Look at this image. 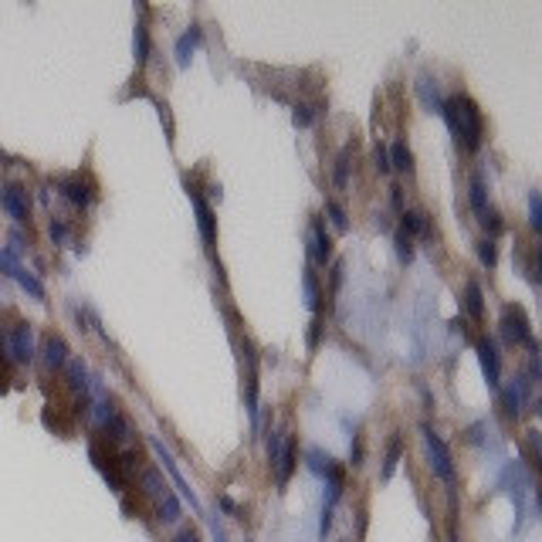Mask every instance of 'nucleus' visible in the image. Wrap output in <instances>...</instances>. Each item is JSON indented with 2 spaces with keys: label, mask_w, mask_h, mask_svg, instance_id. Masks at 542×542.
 Returning a JSON list of instances; mask_svg holds the SVG:
<instances>
[{
  "label": "nucleus",
  "mask_w": 542,
  "mask_h": 542,
  "mask_svg": "<svg viewBox=\"0 0 542 542\" xmlns=\"http://www.w3.org/2000/svg\"><path fill=\"white\" fill-rule=\"evenodd\" d=\"M133 48H136V61L139 65H146L150 61V27L146 24H136V34H133Z\"/></svg>",
  "instance_id": "obj_22"
},
{
  "label": "nucleus",
  "mask_w": 542,
  "mask_h": 542,
  "mask_svg": "<svg viewBox=\"0 0 542 542\" xmlns=\"http://www.w3.org/2000/svg\"><path fill=\"white\" fill-rule=\"evenodd\" d=\"M482 227L491 234V241H495V237L505 231V224H502V217H498V211H488V213H484V217H482Z\"/></svg>",
  "instance_id": "obj_33"
},
{
  "label": "nucleus",
  "mask_w": 542,
  "mask_h": 542,
  "mask_svg": "<svg viewBox=\"0 0 542 542\" xmlns=\"http://www.w3.org/2000/svg\"><path fill=\"white\" fill-rule=\"evenodd\" d=\"M529 227L532 231H542V200H539V190L529 194Z\"/></svg>",
  "instance_id": "obj_30"
},
{
  "label": "nucleus",
  "mask_w": 542,
  "mask_h": 542,
  "mask_svg": "<svg viewBox=\"0 0 542 542\" xmlns=\"http://www.w3.org/2000/svg\"><path fill=\"white\" fill-rule=\"evenodd\" d=\"M465 309L471 319H482L484 315V302H482V285L478 282H468L465 285Z\"/></svg>",
  "instance_id": "obj_21"
},
{
  "label": "nucleus",
  "mask_w": 542,
  "mask_h": 542,
  "mask_svg": "<svg viewBox=\"0 0 542 542\" xmlns=\"http://www.w3.org/2000/svg\"><path fill=\"white\" fill-rule=\"evenodd\" d=\"M271 461V471H275V478H278V484H289L291 471H295V441H291L289 434H282V441H278V447H275V454L268 458Z\"/></svg>",
  "instance_id": "obj_8"
},
{
  "label": "nucleus",
  "mask_w": 542,
  "mask_h": 542,
  "mask_svg": "<svg viewBox=\"0 0 542 542\" xmlns=\"http://www.w3.org/2000/svg\"><path fill=\"white\" fill-rule=\"evenodd\" d=\"M302 285H305V302H309L312 312L322 309V291H319V282H315V271L305 268V275H302Z\"/></svg>",
  "instance_id": "obj_23"
},
{
  "label": "nucleus",
  "mask_w": 542,
  "mask_h": 542,
  "mask_svg": "<svg viewBox=\"0 0 542 542\" xmlns=\"http://www.w3.org/2000/svg\"><path fill=\"white\" fill-rule=\"evenodd\" d=\"M326 213H329V220H332V227H336V231H346V227H349V217H346V207H343V204L329 200V204H326Z\"/></svg>",
  "instance_id": "obj_29"
},
{
  "label": "nucleus",
  "mask_w": 542,
  "mask_h": 542,
  "mask_svg": "<svg viewBox=\"0 0 542 542\" xmlns=\"http://www.w3.org/2000/svg\"><path fill=\"white\" fill-rule=\"evenodd\" d=\"M176 542H200V536H197V532H180V539Z\"/></svg>",
  "instance_id": "obj_41"
},
{
  "label": "nucleus",
  "mask_w": 542,
  "mask_h": 542,
  "mask_svg": "<svg viewBox=\"0 0 542 542\" xmlns=\"http://www.w3.org/2000/svg\"><path fill=\"white\" fill-rule=\"evenodd\" d=\"M197 41H200V27H197V24H190V31H187V34H180V41H176V65H180V68H187V65H190V55H194Z\"/></svg>",
  "instance_id": "obj_18"
},
{
  "label": "nucleus",
  "mask_w": 542,
  "mask_h": 542,
  "mask_svg": "<svg viewBox=\"0 0 542 542\" xmlns=\"http://www.w3.org/2000/svg\"><path fill=\"white\" fill-rule=\"evenodd\" d=\"M51 241H55V244H65V241H68V224L51 220Z\"/></svg>",
  "instance_id": "obj_36"
},
{
  "label": "nucleus",
  "mask_w": 542,
  "mask_h": 542,
  "mask_svg": "<svg viewBox=\"0 0 542 542\" xmlns=\"http://www.w3.org/2000/svg\"><path fill=\"white\" fill-rule=\"evenodd\" d=\"M20 268L18 254H11L7 248H0V275H7V278H14V271Z\"/></svg>",
  "instance_id": "obj_34"
},
{
  "label": "nucleus",
  "mask_w": 542,
  "mask_h": 542,
  "mask_svg": "<svg viewBox=\"0 0 542 542\" xmlns=\"http://www.w3.org/2000/svg\"><path fill=\"white\" fill-rule=\"evenodd\" d=\"M478 258H482L484 268H495V265H498V244H495L491 237L478 241Z\"/></svg>",
  "instance_id": "obj_28"
},
{
  "label": "nucleus",
  "mask_w": 542,
  "mask_h": 542,
  "mask_svg": "<svg viewBox=\"0 0 542 542\" xmlns=\"http://www.w3.org/2000/svg\"><path fill=\"white\" fill-rule=\"evenodd\" d=\"M373 166H376L380 173H390V153H387V146H383V143H376V146H373Z\"/></svg>",
  "instance_id": "obj_35"
},
{
  "label": "nucleus",
  "mask_w": 542,
  "mask_h": 542,
  "mask_svg": "<svg viewBox=\"0 0 542 542\" xmlns=\"http://www.w3.org/2000/svg\"><path fill=\"white\" fill-rule=\"evenodd\" d=\"M390 153V170H400V173H414V153L407 150L404 139H397L387 150Z\"/></svg>",
  "instance_id": "obj_19"
},
{
  "label": "nucleus",
  "mask_w": 542,
  "mask_h": 542,
  "mask_svg": "<svg viewBox=\"0 0 542 542\" xmlns=\"http://www.w3.org/2000/svg\"><path fill=\"white\" fill-rule=\"evenodd\" d=\"M139 482H143V491H146V495H153V498H163V495H166V482L159 478V471H153V468H150V471H143V478H139Z\"/></svg>",
  "instance_id": "obj_25"
},
{
  "label": "nucleus",
  "mask_w": 542,
  "mask_h": 542,
  "mask_svg": "<svg viewBox=\"0 0 542 542\" xmlns=\"http://www.w3.org/2000/svg\"><path fill=\"white\" fill-rule=\"evenodd\" d=\"M441 116H444L447 129H451V136H454V143H458L465 153H478V150H482L484 119H482V109H478L471 98H468V95L444 98Z\"/></svg>",
  "instance_id": "obj_1"
},
{
  "label": "nucleus",
  "mask_w": 542,
  "mask_h": 542,
  "mask_svg": "<svg viewBox=\"0 0 542 542\" xmlns=\"http://www.w3.org/2000/svg\"><path fill=\"white\" fill-rule=\"evenodd\" d=\"M352 465H363V444H359V437H352Z\"/></svg>",
  "instance_id": "obj_40"
},
{
  "label": "nucleus",
  "mask_w": 542,
  "mask_h": 542,
  "mask_svg": "<svg viewBox=\"0 0 542 542\" xmlns=\"http://www.w3.org/2000/svg\"><path fill=\"white\" fill-rule=\"evenodd\" d=\"M404 224H400V231H407L410 237L414 234H421V237H430V217L424 211H404Z\"/></svg>",
  "instance_id": "obj_17"
},
{
  "label": "nucleus",
  "mask_w": 542,
  "mask_h": 542,
  "mask_svg": "<svg viewBox=\"0 0 542 542\" xmlns=\"http://www.w3.org/2000/svg\"><path fill=\"white\" fill-rule=\"evenodd\" d=\"M315 112H319L315 105H305V102H302V105H295V112H291V122H295L298 129H305V126H312V122H315Z\"/></svg>",
  "instance_id": "obj_31"
},
{
  "label": "nucleus",
  "mask_w": 542,
  "mask_h": 542,
  "mask_svg": "<svg viewBox=\"0 0 542 542\" xmlns=\"http://www.w3.org/2000/svg\"><path fill=\"white\" fill-rule=\"evenodd\" d=\"M309 254H312V265H329L332 261V237L326 234V224L315 217L312 220V244H309Z\"/></svg>",
  "instance_id": "obj_11"
},
{
  "label": "nucleus",
  "mask_w": 542,
  "mask_h": 542,
  "mask_svg": "<svg viewBox=\"0 0 542 542\" xmlns=\"http://www.w3.org/2000/svg\"><path fill=\"white\" fill-rule=\"evenodd\" d=\"M502 339L508 346H525L529 352H536V339H532V326H529V315H525L522 305H505L502 312Z\"/></svg>",
  "instance_id": "obj_3"
},
{
  "label": "nucleus",
  "mask_w": 542,
  "mask_h": 542,
  "mask_svg": "<svg viewBox=\"0 0 542 542\" xmlns=\"http://www.w3.org/2000/svg\"><path fill=\"white\" fill-rule=\"evenodd\" d=\"M393 248H397V258H400V265H410L414 261V237L407 231H397L393 234Z\"/></svg>",
  "instance_id": "obj_26"
},
{
  "label": "nucleus",
  "mask_w": 542,
  "mask_h": 542,
  "mask_svg": "<svg viewBox=\"0 0 542 542\" xmlns=\"http://www.w3.org/2000/svg\"><path fill=\"white\" fill-rule=\"evenodd\" d=\"M14 282H18L20 289L27 291L31 298H38V302H44V285H41V278L34 275V271H27L24 265H20L18 271H14Z\"/></svg>",
  "instance_id": "obj_20"
},
{
  "label": "nucleus",
  "mask_w": 542,
  "mask_h": 542,
  "mask_svg": "<svg viewBox=\"0 0 542 542\" xmlns=\"http://www.w3.org/2000/svg\"><path fill=\"white\" fill-rule=\"evenodd\" d=\"M187 194H190V204L197 211V227H200V237H204V248L213 251V244H217V217H213L211 204L200 197V190H194L190 183H187Z\"/></svg>",
  "instance_id": "obj_5"
},
{
  "label": "nucleus",
  "mask_w": 542,
  "mask_h": 542,
  "mask_svg": "<svg viewBox=\"0 0 542 542\" xmlns=\"http://www.w3.org/2000/svg\"><path fill=\"white\" fill-rule=\"evenodd\" d=\"M343 261H336V265H332V291H339V285H343Z\"/></svg>",
  "instance_id": "obj_39"
},
{
  "label": "nucleus",
  "mask_w": 542,
  "mask_h": 542,
  "mask_svg": "<svg viewBox=\"0 0 542 542\" xmlns=\"http://www.w3.org/2000/svg\"><path fill=\"white\" fill-rule=\"evenodd\" d=\"M58 194L72 204V207H92V200H95V190L81 180L78 173H72V176H58Z\"/></svg>",
  "instance_id": "obj_7"
},
{
  "label": "nucleus",
  "mask_w": 542,
  "mask_h": 542,
  "mask_svg": "<svg viewBox=\"0 0 542 542\" xmlns=\"http://www.w3.org/2000/svg\"><path fill=\"white\" fill-rule=\"evenodd\" d=\"M468 200H471V211L478 213V220H482L484 213H488V190H484L482 173L471 176V183H468Z\"/></svg>",
  "instance_id": "obj_16"
},
{
  "label": "nucleus",
  "mask_w": 542,
  "mask_h": 542,
  "mask_svg": "<svg viewBox=\"0 0 542 542\" xmlns=\"http://www.w3.org/2000/svg\"><path fill=\"white\" fill-rule=\"evenodd\" d=\"M478 363H482L484 383L491 390H498V383H502V356H498L495 339H478Z\"/></svg>",
  "instance_id": "obj_6"
},
{
  "label": "nucleus",
  "mask_w": 542,
  "mask_h": 542,
  "mask_svg": "<svg viewBox=\"0 0 542 542\" xmlns=\"http://www.w3.org/2000/svg\"><path fill=\"white\" fill-rule=\"evenodd\" d=\"M0 207L11 213L18 224H24L27 220V190L18 187V183H4L0 187Z\"/></svg>",
  "instance_id": "obj_10"
},
{
  "label": "nucleus",
  "mask_w": 542,
  "mask_h": 542,
  "mask_svg": "<svg viewBox=\"0 0 542 542\" xmlns=\"http://www.w3.org/2000/svg\"><path fill=\"white\" fill-rule=\"evenodd\" d=\"M349 166H352V163H349V150H343V153L336 156V170H332V183H336L339 190L349 183Z\"/></svg>",
  "instance_id": "obj_27"
},
{
  "label": "nucleus",
  "mask_w": 542,
  "mask_h": 542,
  "mask_svg": "<svg viewBox=\"0 0 542 542\" xmlns=\"http://www.w3.org/2000/svg\"><path fill=\"white\" fill-rule=\"evenodd\" d=\"M421 434H424V447H427V465H430V471L441 478V482L454 484V461H451V451H447V444L434 434V427L424 424L421 427Z\"/></svg>",
  "instance_id": "obj_4"
},
{
  "label": "nucleus",
  "mask_w": 542,
  "mask_h": 542,
  "mask_svg": "<svg viewBox=\"0 0 542 542\" xmlns=\"http://www.w3.org/2000/svg\"><path fill=\"white\" fill-rule=\"evenodd\" d=\"M319 339H322V319L315 315L312 319V329H309V349H319Z\"/></svg>",
  "instance_id": "obj_37"
},
{
  "label": "nucleus",
  "mask_w": 542,
  "mask_h": 542,
  "mask_svg": "<svg viewBox=\"0 0 542 542\" xmlns=\"http://www.w3.org/2000/svg\"><path fill=\"white\" fill-rule=\"evenodd\" d=\"M400 451H404V437H400V434H393V437H390V447H387V461H383V482H387L390 475L397 471Z\"/></svg>",
  "instance_id": "obj_24"
},
{
  "label": "nucleus",
  "mask_w": 542,
  "mask_h": 542,
  "mask_svg": "<svg viewBox=\"0 0 542 542\" xmlns=\"http://www.w3.org/2000/svg\"><path fill=\"white\" fill-rule=\"evenodd\" d=\"M390 204L404 213V190H400V187H390Z\"/></svg>",
  "instance_id": "obj_38"
},
{
  "label": "nucleus",
  "mask_w": 542,
  "mask_h": 542,
  "mask_svg": "<svg viewBox=\"0 0 542 542\" xmlns=\"http://www.w3.org/2000/svg\"><path fill=\"white\" fill-rule=\"evenodd\" d=\"M65 366H68V387L75 390V393H81V397H88V390H92V373H88V366L81 359H68Z\"/></svg>",
  "instance_id": "obj_15"
},
{
  "label": "nucleus",
  "mask_w": 542,
  "mask_h": 542,
  "mask_svg": "<svg viewBox=\"0 0 542 542\" xmlns=\"http://www.w3.org/2000/svg\"><path fill=\"white\" fill-rule=\"evenodd\" d=\"M0 359L14 366H24L34 359V329L27 322H18L14 329L0 332Z\"/></svg>",
  "instance_id": "obj_2"
},
{
  "label": "nucleus",
  "mask_w": 542,
  "mask_h": 542,
  "mask_svg": "<svg viewBox=\"0 0 542 542\" xmlns=\"http://www.w3.org/2000/svg\"><path fill=\"white\" fill-rule=\"evenodd\" d=\"M88 458H92V465L102 471V478L112 484L116 491H122V488H126V471L119 468L116 454H105V451H102L98 444H92V447H88Z\"/></svg>",
  "instance_id": "obj_9"
},
{
  "label": "nucleus",
  "mask_w": 542,
  "mask_h": 542,
  "mask_svg": "<svg viewBox=\"0 0 542 542\" xmlns=\"http://www.w3.org/2000/svg\"><path fill=\"white\" fill-rule=\"evenodd\" d=\"M414 88H417V98H421V105H424L427 112H441V105H444V95H441L437 81L427 75V72H424V75H417Z\"/></svg>",
  "instance_id": "obj_13"
},
{
  "label": "nucleus",
  "mask_w": 542,
  "mask_h": 542,
  "mask_svg": "<svg viewBox=\"0 0 542 542\" xmlns=\"http://www.w3.org/2000/svg\"><path fill=\"white\" fill-rule=\"evenodd\" d=\"M41 363L48 369H61L65 363H68V343L61 339V336H44L41 339Z\"/></svg>",
  "instance_id": "obj_12"
},
{
  "label": "nucleus",
  "mask_w": 542,
  "mask_h": 542,
  "mask_svg": "<svg viewBox=\"0 0 542 542\" xmlns=\"http://www.w3.org/2000/svg\"><path fill=\"white\" fill-rule=\"evenodd\" d=\"M159 519H163V522H176V519H180V502H176L170 491H166L163 502H159Z\"/></svg>",
  "instance_id": "obj_32"
},
{
  "label": "nucleus",
  "mask_w": 542,
  "mask_h": 542,
  "mask_svg": "<svg viewBox=\"0 0 542 542\" xmlns=\"http://www.w3.org/2000/svg\"><path fill=\"white\" fill-rule=\"evenodd\" d=\"M525 393H529V380H519V383H512V387H505V390H502L505 417H519V414H522Z\"/></svg>",
  "instance_id": "obj_14"
}]
</instances>
